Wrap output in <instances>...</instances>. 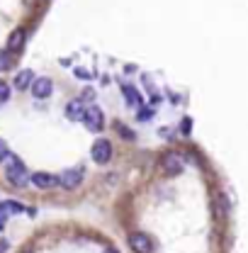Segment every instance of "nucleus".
<instances>
[{"mask_svg": "<svg viewBox=\"0 0 248 253\" xmlns=\"http://www.w3.org/2000/svg\"><path fill=\"white\" fill-rule=\"evenodd\" d=\"M30 180L37 185V188H41V190H49V188H54V185H59V175H51V173H44V170L34 173Z\"/></svg>", "mask_w": 248, "mask_h": 253, "instance_id": "nucleus-8", "label": "nucleus"}, {"mask_svg": "<svg viewBox=\"0 0 248 253\" xmlns=\"http://www.w3.org/2000/svg\"><path fill=\"white\" fill-rule=\"evenodd\" d=\"M22 253H32V251H22Z\"/></svg>", "mask_w": 248, "mask_h": 253, "instance_id": "nucleus-22", "label": "nucleus"}, {"mask_svg": "<svg viewBox=\"0 0 248 253\" xmlns=\"http://www.w3.org/2000/svg\"><path fill=\"white\" fill-rule=\"evenodd\" d=\"M66 117H68L71 122H83V117H85L83 102H81V100H73V102H68V105H66Z\"/></svg>", "mask_w": 248, "mask_h": 253, "instance_id": "nucleus-10", "label": "nucleus"}, {"mask_svg": "<svg viewBox=\"0 0 248 253\" xmlns=\"http://www.w3.org/2000/svg\"><path fill=\"white\" fill-rule=\"evenodd\" d=\"M5 163H7V166H5V178H7V183L15 185V188H25L32 178L30 173H27V168H25V163L17 156H12V154L5 158Z\"/></svg>", "mask_w": 248, "mask_h": 253, "instance_id": "nucleus-1", "label": "nucleus"}, {"mask_svg": "<svg viewBox=\"0 0 248 253\" xmlns=\"http://www.w3.org/2000/svg\"><path fill=\"white\" fill-rule=\"evenodd\" d=\"M122 93H124V97H126V105H129V107H139V105H141V95H139V90H136L134 85L124 83Z\"/></svg>", "mask_w": 248, "mask_h": 253, "instance_id": "nucleus-13", "label": "nucleus"}, {"mask_svg": "<svg viewBox=\"0 0 248 253\" xmlns=\"http://www.w3.org/2000/svg\"><path fill=\"white\" fill-rule=\"evenodd\" d=\"M5 100H10V85L0 81V102H5Z\"/></svg>", "mask_w": 248, "mask_h": 253, "instance_id": "nucleus-16", "label": "nucleus"}, {"mask_svg": "<svg viewBox=\"0 0 248 253\" xmlns=\"http://www.w3.org/2000/svg\"><path fill=\"white\" fill-rule=\"evenodd\" d=\"M115 129H117V131L122 134V136H124V139H126V141H134V131H131V129H126V126H124V125H120V122L115 125Z\"/></svg>", "mask_w": 248, "mask_h": 253, "instance_id": "nucleus-15", "label": "nucleus"}, {"mask_svg": "<svg viewBox=\"0 0 248 253\" xmlns=\"http://www.w3.org/2000/svg\"><path fill=\"white\" fill-rule=\"evenodd\" d=\"M7 156H10V151H7V144H5V139H0V161H5Z\"/></svg>", "mask_w": 248, "mask_h": 253, "instance_id": "nucleus-17", "label": "nucleus"}, {"mask_svg": "<svg viewBox=\"0 0 248 253\" xmlns=\"http://www.w3.org/2000/svg\"><path fill=\"white\" fill-rule=\"evenodd\" d=\"M90 156H93L95 163L105 166V163L112 158V144H110L107 139H95L93 149H90Z\"/></svg>", "mask_w": 248, "mask_h": 253, "instance_id": "nucleus-3", "label": "nucleus"}, {"mask_svg": "<svg viewBox=\"0 0 248 253\" xmlns=\"http://www.w3.org/2000/svg\"><path fill=\"white\" fill-rule=\"evenodd\" d=\"M129 246H131L134 253H151L154 251L151 236H146V234H141V231H136V234L129 236Z\"/></svg>", "mask_w": 248, "mask_h": 253, "instance_id": "nucleus-5", "label": "nucleus"}, {"mask_svg": "<svg viewBox=\"0 0 248 253\" xmlns=\"http://www.w3.org/2000/svg\"><path fill=\"white\" fill-rule=\"evenodd\" d=\"M32 93H34V97L44 100V97H49V95L54 93V83H51L49 78H34V83H32Z\"/></svg>", "mask_w": 248, "mask_h": 253, "instance_id": "nucleus-7", "label": "nucleus"}, {"mask_svg": "<svg viewBox=\"0 0 248 253\" xmlns=\"http://www.w3.org/2000/svg\"><path fill=\"white\" fill-rule=\"evenodd\" d=\"M190 129H192V122H190V120H185V122H183V131H190Z\"/></svg>", "mask_w": 248, "mask_h": 253, "instance_id": "nucleus-19", "label": "nucleus"}, {"mask_svg": "<svg viewBox=\"0 0 248 253\" xmlns=\"http://www.w3.org/2000/svg\"><path fill=\"white\" fill-rule=\"evenodd\" d=\"M76 73H78V76H81V78H90V73H88V71H83V68H78V71H76Z\"/></svg>", "mask_w": 248, "mask_h": 253, "instance_id": "nucleus-20", "label": "nucleus"}, {"mask_svg": "<svg viewBox=\"0 0 248 253\" xmlns=\"http://www.w3.org/2000/svg\"><path fill=\"white\" fill-rule=\"evenodd\" d=\"M161 166H163V170L168 175H178L185 168V158H183V154H178V151H168L165 156L161 158Z\"/></svg>", "mask_w": 248, "mask_h": 253, "instance_id": "nucleus-2", "label": "nucleus"}, {"mask_svg": "<svg viewBox=\"0 0 248 253\" xmlns=\"http://www.w3.org/2000/svg\"><path fill=\"white\" fill-rule=\"evenodd\" d=\"M83 122H85V126H88L90 131H100V129L105 126V117H102V110H100L97 105L88 107V110H85V117H83Z\"/></svg>", "mask_w": 248, "mask_h": 253, "instance_id": "nucleus-6", "label": "nucleus"}, {"mask_svg": "<svg viewBox=\"0 0 248 253\" xmlns=\"http://www.w3.org/2000/svg\"><path fill=\"white\" fill-rule=\"evenodd\" d=\"M10 66H12V56H10V51L0 49V71H7Z\"/></svg>", "mask_w": 248, "mask_h": 253, "instance_id": "nucleus-14", "label": "nucleus"}, {"mask_svg": "<svg viewBox=\"0 0 248 253\" xmlns=\"http://www.w3.org/2000/svg\"><path fill=\"white\" fill-rule=\"evenodd\" d=\"M105 253H120V251H117V249H107Z\"/></svg>", "mask_w": 248, "mask_h": 253, "instance_id": "nucleus-21", "label": "nucleus"}, {"mask_svg": "<svg viewBox=\"0 0 248 253\" xmlns=\"http://www.w3.org/2000/svg\"><path fill=\"white\" fill-rule=\"evenodd\" d=\"M25 207L22 205H17V202H0V229H5V224L10 219V214H15V212H22Z\"/></svg>", "mask_w": 248, "mask_h": 253, "instance_id": "nucleus-9", "label": "nucleus"}, {"mask_svg": "<svg viewBox=\"0 0 248 253\" xmlns=\"http://www.w3.org/2000/svg\"><path fill=\"white\" fill-rule=\"evenodd\" d=\"M151 115H154V110H141V112H139V120H141V122H146Z\"/></svg>", "mask_w": 248, "mask_h": 253, "instance_id": "nucleus-18", "label": "nucleus"}, {"mask_svg": "<svg viewBox=\"0 0 248 253\" xmlns=\"http://www.w3.org/2000/svg\"><path fill=\"white\" fill-rule=\"evenodd\" d=\"M32 83H34V73L30 68H25V71H20L15 76V88L17 90H27V88H32Z\"/></svg>", "mask_w": 248, "mask_h": 253, "instance_id": "nucleus-11", "label": "nucleus"}, {"mask_svg": "<svg viewBox=\"0 0 248 253\" xmlns=\"http://www.w3.org/2000/svg\"><path fill=\"white\" fill-rule=\"evenodd\" d=\"M25 30L20 27V30H15L10 34V39H7V51H20L22 46H25Z\"/></svg>", "mask_w": 248, "mask_h": 253, "instance_id": "nucleus-12", "label": "nucleus"}, {"mask_svg": "<svg viewBox=\"0 0 248 253\" xmlns=\"http://www.w3.org/2000/svg\"><path fill=\"white\" fill-rule=\"evenodd\" d=\"M81 183H83V170L81 168H66L61 175H59V185L66 190L78 188Z\"/></svg>", "mask_w": 248, "mask_h": 253, "instance_id": "nucleus-4", "label": "nucleus"}]
</instances>
